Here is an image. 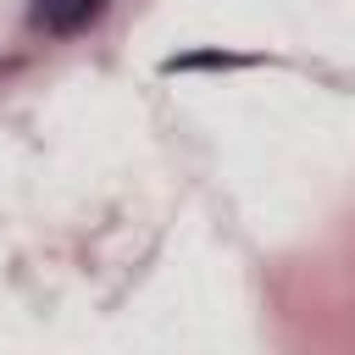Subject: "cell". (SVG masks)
Masks as SVG:
<instances>
[{
    "instance_id": "1",
    "label": "cell",
    "mask_w": 355,
    "mask_h": 355,
    "mask_svg": "<svg viewBox=\"0 0 355 355\" xmlns=\"http://www.w3.org/2000/svg\"><path fill=\"white\" fill-rule=\"evenodd\" d=\"M94 11H100V0H50V6H44V22L61 28V33H72V28H83Z\"/></svg>"
}]
</instances>
